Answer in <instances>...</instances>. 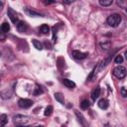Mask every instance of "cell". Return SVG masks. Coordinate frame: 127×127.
<instances>
[{"mask_svg":"<svg viewBox=\"0 0 127 127\" xmlns=\"http://www.w3.org/2000/svg\"><path fill=\"white\" fill-rule=\"evenodd\" d=\"M55 98H56V100L59 101L60 103H62V104L64 103V95H63L61 92H56V93H55Z\"/></svg>","mask_w":127,"mask_h":127,"instance_id":"cell-11","label":"cell"},{"mask_svg":"<svg viewBox=\"0 0 127 127\" xmlns=\"http://www.w3.org/2000/svg\"><path fill=\"white\" fill-rule=\"evenodd\" d=\"M113 2V0H99V4L103 7H107L109 5H111Z\"/></svg>","mask_w":127,"mask_h":127,"instance_id":"cell-17","label":"cell"},{"mask_svg":"<svg viewBox=\"0 0 127 127\" xmlns=\"http://www.w3.org/2000/svg\"><path fill=\"white\" fill-rule=\"evenodd\" d=\"M16 27H17V30L19 31V32H21V33H24V32H26L27 31V28H28V26H27V24L24 22V21H18L16 24Z\"/></svg>","mask_w":127,"mask_h":127,"instance_id":"cell-7","label":"cell"},{"mask_svg":"<svg viewBox=\"0 0 127 127\" xmlns=\"http://www.w3.org/2000/svg\"><path fill=\"white\" fill-rule=\"evenodd\" d=\"M98 107L99 108H101V109H106L107 107H108V105H109V103H108V100L107 99H105V98H102V99H100L99 101H98Z\"/></svg>","mask_w":127,"mask_h":127,"instance_id":"cell-9","label":"cell"},{"mask_svg":"<svg viewBox=\"0 0 127 127\" xmlns=\"http://www.w3.org/2000/svg\"><path fill=\"white\" fill-rule=\"evenodd\" d=\"M73 1H75V0H63V3H64V4H70Z\"/></svg>","mask_w":127,"mask_h":127,"instance_id":"cell-25","label":"cell"},{"mask_svg":"<svg viewBox=\"0 0 127 127\" xmlns=\"http://www.w3.org/2000/svg\"><path fill=\"white\" fill-rule=\"evenodd\" d=\"M71 56L76 59V60H83L87 57V54L86 53H82V52H79V51H72L71 53Z\"/></svg>","mask_w":127,"mask_h":127,"instance_id":"cell-6","label":"cell"},{"mask_svg":"<svg viewBox=\"0 0 127 127\" xmlns=\"http://www.w3.org/2000/svg\"><path fill=\"white\" fill-rule=\"evenodd\" d=\"M114 62H115V64H121V63L123 62L122 56H121V55H117L116 58H115V60H114Z\"/></svg>","mask_w":127,"mask_h":127,"instance_id":"cell-22","label":"cell"},{"mask_svg":"<svg viewBox=\"0 0 127 127\" xmlns=\"http://www.w3.org/2000/svg\"><path fill=\"white\" fill-rule=\"evenodd\" d=\"M121 22V16L119 14H112L107 18V24L110 27L116 28Z\"/></svg>","mask_w":127,"mask_h":127,"instance_id":"cell-1","label":"cell"},{"mask_svg":"<svg viewBox=\"0 0 127 127\" xmlns=\"http://www.w3.org/2000/svg\"><path fill=\"white\" fill-rule=\"evenodd\" d=\"M99 95H100V87H99V86H96V87L93 88L92 91H91V98H92L93 100H96Z\"/></svg>","mask_w":127,"mask_h":127,"instance_id":"cell-8","label":"cell"},{"mask_svg":"<svg viewBox=\"0 0 127 127\" xmlns=\"http://www.w3.org/2000/svg\"><path fill=\"white\" fill-rule=\"evenodd\" d=\"M28 117L27 116H23V115H17L14 117V122L17 125H25L28 123Z\"/></svg>","mask_w":127,"mask_h":127,"instance_id":"cell-4","label":"cell"},{"mask_svg":"<svg viewBox=\"0 0 127 127\" xmlns=\"http://www.w3.org/2000/svg\"><path fill=\"white\" fill-rule=\"evenodd\" d=\"M40 31H41V33H42V34L47 35V34H49V33H50V27H49L48 25L44 24V25H42V26H41Z\"/></svg>","mask_w":127,"mask_h":127,"instance_id":"cell-12","label":"cell"},{"mask_svg":"<svg viewBox=\"0 0 127 127\" xmlns=\"http://www.w3.org/2000/svg\"><path fill=\"white\" fill-rule=\"evenodd\" d=\"M80 107H81V109H87L89 107V101L87 99H83L80 103Z\"/></svg>","mask_w":127,"mask_h":127,"instance_id":"cell-18","label":"cell"},{"mask_svg":"<svg viewBox=\"0 0 127 127\" xmlns=\"http://www.w3.org/2000/svg\"><path fill=\"white\" fill-rule=\"evenodd\" d=\"M121 95L123 97H127V89L125 87H122L121 88Z\"/></svg>","mask_w":127,"mask_h":127,"instance_id":"cell-23","label":"cell"},{"mask_svg":"<svg viewBox=\"0 0 127 127\" xmlns=\"http://www.w3.org/2000/svg\"><path fill=\"white\" fill-rule=\"evenodd\" d=\"M43 1V3L44 4H46V5H49V4H53V3H55V0H42Z\"/></svg>","mask_w":127,"mask_h":127,"instance_id":"cell-24","label":"cell"},{"mask_svg":"<svg viewBox=\"0 0 127 127\" xmlns=\"http://www.w3.org/2000/svg\"><path fill=\"white\" fill-rule=\"evenodd\" d=\"M110 42L108 41V42H104V43H101L100 44V46H101V48L102 49H104V50H108L109 48H110Z\"/></svg>","mask_w":127,"mask_h":127,"instance_id":"cell-20","label":"cell"},{"mask_svg":"<svg viewBox=\"0 0 127 127\" xmlns=\"http://www.w3.org/2000/svg\"><path fill=\"white\" fill-rule=\"evenodd\" d=\"M18 105L21 108L27 109V108H30L33 105V101L31 99H28V98H22V99H20L18 101Z\"/></svg>","mask_w":127,"mask_h":127,"instance_id":"cell-3","label":"cell"},{"mask_svg":"<svg viewBox=\"0 0 127 127\" xmlns=\"http://www.w3.org/2000/svg\"><path fill=\"white\" fill-rule=\"evenodd\" d=\"M25 12H26L28 15H30V16H42L40 13H38V12H36V11L30 9V8H25Z\"/></svg>","mask_w":127,"mask_h":127,"instance_id":"cell-13","label":"cell"},{"mask_svg":"<svg viewBox=\"0 0 127 127\" xmlns=\"http://www.w3.org/2000/svg\"><path fill=\"white\" fill-rule=\"evenodd\" d=\"M9 30H10V25L7 22H4L1 25V31H2V33H7Z\"/></svg>","mask_w":127,"mask_h":127,"instance_id":"cell-14","label":"cell"},{"mask_svg":"<svg viewBox=\"0 0 127 127\" xmlns=\"http://www.w3.org/2000/svg\"><path fill=\"white\" fill-rule=\"evenodd\" d=\"M43 92V90H42V88H41V86H39V85H37L36 86V89H35V91H34V95H36V96H38V95H40L41 93Z\"/></svg>","mask_w":127,"mask_h":127,"instance_id":"cell-21","label":"cell"},{"mask_svg":"<svg viewBox=\"0 0 127 127\" xmlns=\"http://www.w3.org/2000/svg\"><path fill=\"white\" fill-rule=\"evenodd\" d=\"M32 43H33L34 47H35L37 50H42V49H43V45H42V43H40V41H38V40H33Z\"/></svg>","mask_w":127,"mask_h":127,"instance_id":"cell-16","label":"cell"},{"mask_svg":"<svg viewBox=\"0 0 127 127\" xmlns=\"http://www.w3.org/2000/svg\"><path fill=\"white\" fill-rule=\"evenodd\" d=\"M63 83L67 87V88H74L75 87V83L70 80V79H67V78H64L63 79Z\"/></svg>","mask_w":127,"mask_h":127,"instance_id":"cell-10","label":"cell"},{"mask_svg":"<svg viewBox=\"0 0 127 127\" xmlns=\"http://www.w3.org/2000/svg\"><path fill=\"white\" fill-rule=\"evenodd\" d=\"M7 121H8V119H7V115H6V114H2V115L0 116V125H1L2 127L5 126L6 123H7Z\"/></svg>","mask_w":127,"mask_h":127,"instance_id":"cell-15","label":"cell"},{"mask_svg":"<svg viewBox=\"0 0 127 127\" xmlns=\"http://www.w3.org/2000/svg\"><path fill=\"white\" fill-rule=\"evenodd\" d=\"M7 14H8V16H9L10 20L12 21V23L16 24V23L18 22V15H17V13H16L12 8H8Z\"/></svg>","mask_w":127,"mask_h":127,"instance_id":"cell-5","label":"cell"},{"mask_svg":"<svg viewBox=\"0 0 127 127\" xmlns=\"http://www.w3.org/2000/svg\"><path fill=\"white\" fill-rule=\"evenodd\" d=\"M125 59H126V60H127V51H126V52H125Z\"/></svg>","mask_w":127,"mask_h":127,"instance_id":"cell-26","label":"cell"},{"mask_svg":"<svg viewBox=\"0 0 127 127\" xmlns=\"http://www.w3.org/2000/svg\"><path fill=\"white\" fill-rule=\"evenodd\" d=\"M52 113H53V106H51V105L47 106L46 109H45V111H44V114L46 116H50Z\"/></svg>","mask_w":127,"mask_h":127,"instance_id":"cell-19","label":"cell"},{"mask_svg":"<svg viewBox=\"0 0 127 127\" xmlns=\"http://www.w3.org/2000/svg\"><path fill=\"white\" fill-rule=\"evenodd\" d=\"M126 68L124 66H121V65H118L116 66L114 69H113V74L114 76H116L117 78H123L126 76Z\"/></svg>","mask_w":127,"mask_h":127,"instance_id":"cell-2","label":"cell"}]
</instances>
